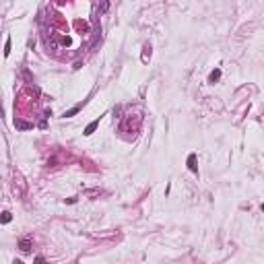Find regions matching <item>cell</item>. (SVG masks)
Wrapping results in <instances>:
<instances>
[{
	"mask_svg": "<svg viewBox=\"0 0 264 264\" xmlns=\"http://www.w3.org/2000/svg\"><path fill=\"white\" fill-rule=\"evenodd\" d=\"M81 110H83V103H77L74 107H70L68 111H64V118H72V116H74V114H78Z\"/></svg>",
	"mask_w": 264,
	"mask_h": 264,
	"instance_id": "obj_1",
	"label": "cell"
},
{
	"mask_svg": "<svg viewBox=\"0 0 264 264\" xmlns=\"http://www.w3.org/2000/svg\"><path fill=\"white\" fill-rule=\"evenodd\" d=\"M97 126H99V118H97V120H93V122H91V124L85 128V136H91V134L95 132V128H97Z\"/></svg>",
	"mask_w": 264,
	"mask_h": 264,
	"instance_id": "obj_2",
	"label": "cell"
},
{
	"mask_svg": "<svg viewBox=\"0 0 264 264\" xmlns=\"http://www.w3.org/2000/svg\"><path fill=\"white\" fill-rule=\"evenodd\" d=\"M188 169H190V171H194V174L198 171V167H196V155L194 153L188 157Z\"/></svg>",
	"mask_w": 264,
	"mask_h": 264,
	"instance_id": "obj_3",
	"label": "cell"
},
{
	"mask_svg": "<svg viewBox=\"0 0 264 264\" xmlns=\"http://www.w3.org/2000/svg\"><path fill=\"white\" fill-rule=\"evenodd\" d=\"M219 78H221V70L215 68V70H213V72L209 74V83H210V85H215L217 81H219Z\"/></svg>",
	"mask_w": 264,
	"mask_h": 264,
	"instance_id": "obj_4",
	"label": "cell"
},
{
	"mask_svg": "<svg viewBox=\"0 0 264 264\" xmlns=\"http://www.w3.org/2000/svg\"><path fill=\"white\" fill-rule=\"evenodd\" d=\"M19 248H21V252H29L31 250V239H29V237L21 239V242H19Z\"/></svg>",
	"mask_w": 264,
	"mask_h": 264,
	"instance_id": "obj_5",
	"label": "cell"
},
{
	"mask_svg": "<svg viewBox=\"0 0 264 264\" xmlns=\"http://www.w3.org/2000/svg\"><path fill=\"white\" fill-rule=\"evenodd\" d=\"M10 221H13V215H10L8 210H4V213L0 215V223H10Z\"/></svg>",
	"mask_w": 264,
	"mask_h": 264,
	"instance_id": "obj_6",
	"label": "cell"
},
{
	"mask_svg": "<svg viewBox=\"0 0 264 264\" xmlns=\"http://www.w3.org/2000/svg\"><path fill=\"white\" fill-rule=\"evenodd\" d=\"M10 54V39H6V43H4V56Z\"/></svg>",
	"mask_w": 264,
	"mask_h": 264,
	"instance_id": "obj_7",
	"label": "cell"
},
{
	"mask_svg": "<svg viewBox=\"0 0 264 264\" xmlns=\"http://www.w3.org/2000/svg\"><path fill=\"white\" fill-rule=\"evenodd\" d=\"M35 264H46V258H43V256H37V258H35Z\"/></svg>",
	"mask_w": 264,
	"mask_h": 264,
	"instance_id": "obj_8",
	"label": "cell"
},
{
	"mask_svg": "<svg viewBox=\"0 0 264 264\" xmlns=\"http://www.w3.org/2000/svg\"><path fill=\"white\" fill-rule=\"evenodd\" d=\"M13 264H25V262H23V260H14Z\"/></svg>",
	"mask_w": 264,
	"mask_h": 264,
	"instance_id": "obj_9",
	"label": "cell"
}]
</instances>
